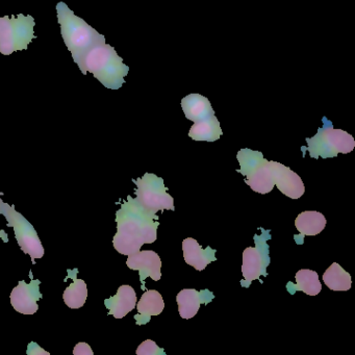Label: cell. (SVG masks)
I'll return each instance as SVG.
<instances>
[{
  "mask_svg": "<svg viewBox=\"0 0 355 355\" xmlns=\"http://www.w3.org/2000/svg\"><path fill=\"white\" fill-rule=\"evenodd\" d=\"M296 290L302 291L309 296H317L322 290V284L317 272L309 269H301L295 275Z\"/></svg>",
  "mask_w": 355,
  "mask_h": 355,
  "instance_id": "7402d4cb",
  "label": "cell"
},
{
  "mask_svg": "<svg viewBox=\"0 0 355 355\" xmlns=\"http://www.w3.org/2000/svg\"><path fill=\"white\" fill-rule=\"evenodd\" d=\"M155 214L145 211L136 199L128 198L117 211V234L113 245L123 255L134 254L144 244L157 241L159 222L153 221Z\"/></svg>",
  "mask_w": 355,
  "mask_h": 355,
  "instance_id": "6da1fadb",
  "label": "cell"
},
{
  "mask_svg": "<svg viewBox=\"0 0 355 355\" xmlns=\"http://www.w3.org/2000/svg\"><path fill=\"white\" fill-rule=\"evenodd\" d=\"M222 135H223V132L220 126L219 120L216 118L215 115L195 122L194 125L189 132V137L193 140L207 141V142L219 140Z\"/></svg>",
  "mask_w": 355,
  "mask_h": 355,
  "instance_id": "e0dca14e",
  "label": "cell"
},
{
  "mask_svg": "<svg viewBox=\"0 0 355 355\" xmlns=\"http://www.w3.org/2000/svg\"><path fill=\"white\" fill-rule=\"evenodd\" d=\"M325 125L319 128L313 138H307L311 157H334L338 153H350L354 149L355 140L350 134L342 130H334L332 124L324 118Z\"/></svg>",
  "mask_w": 355,
  "mask_h": 355,
  "instance_id": "8992f818",
  "label": "cell"
},
{
  "mask_svg": "<svg viewBox=\"0 0 355 355\" xmlns=\"http://www.w3.org/2000/svg\"><path fill=\"white\" fill-rule=\"evenodd\" d=\"M0 239L3 241V242L7 243L9 242V239H8V234H6L3 230H0Z\"/></svg>",
  "mask_w": 355,
  "mask_h": 355,
  "instance_id": "484cf974",
  "label": "cell"
},
{
  "mask_svg": "<svg viewBox=\"0 0 355 355\" xmlns=\"http://www.w3.org/2000/svg\"><path fill=\"white\" fill-rule=\"evenodd\" d=\"M182 107L187 119L193 122L215 115L209 99L200 94H190L182 98Z\"/></svg>",
  "mask_w": 355,
  "mask_h": 355,
  "instance_id": "5bb4252c",
  "label": "cell"
},
{
  "mask_svg": "<svg viewBox=\"0 0 355 355\" xmlns=\"http://www.w3.org/2000/svg\"><path fill=\"white\" fill-rule=\"evenodd\" d=\"M295 226L302 236H317L325 228L326 219L319 211H305L299 214Z\"/></svg>",
  "mask_w": 355,
  "mask_h": 355,
  "instance_id": "ac0fdd59",
  "label": "cell"
},
{
  "mask_svg": "<svg viewBox=\"0 0 355 355\" xmlns=\"http://www.w3.org/2000/svg\"><path fill=\"white\" fill-rule=\"evenodd\" d=\"M34 17L19 14L17 17H0V53L10 55L26 51L35 36Z\"/></svg>",
  "mask_w": 355,
  "mask_h": 355,
  "instance_id": "277c9868",
  "label": "cell"
},
{
  "mask_svg": "<svg viewBox=\"0 0 355 355\" xmlns=\"http://www.w3.org/2000/svg\"><path fill=\"white\" fill-rule=\"evenodd\" d=\"M263 255L259 249L254 247H247L243 252L242 274L247 282L259 279L263 274Z\"/></svg>",
  "mask_w": 355,
  "mask_h": 355,
  "instance_id": "d6986e66",
  "label": "cell"
},
{
  "mask_svg": "<svg viewBox=\"0 0 355 355\" xmlns=\"http://www.w3.org/2000/svg\"><path fill=\"white\" fill-rule=\"evenodd\" d=\"M85 69L93 74L105 88L118 90L125 84L130 67L123 63L111 45L103 44L93 49L85 60Z\"/></svg>",
  "mask_w": 355,
  "mask_h": 355,
  "instance_id": "3957f363",
  "label": "cell"
},
{
  "mask_svg": "<svg viewBox=\"0 0 355 355\" xmlns=\"http://www.w3.org/2000/svg\"><path fill=\"white\" fill-rule=\"evenodd\" d=\"M164 350H162L157 343L153 342L151 340H146L140 344V346L137 349V354L138 355H155L159 353H163Z\"/></svg>",
  "mask_w": 355,
  "mask_h": 355,
  "instance_id": "603a6c76",
  "label": "cell"
},
{
  "mask_svg": "<svg viewBox=\"0 0 355 355\" xmlns=\"http://www.w3.org/2000/svg\"><path fill=\"white\" fill-rule=\"evenodd\" d=\"M273 169L274 180L278 190L291 199H299L305 192L304 184L298 174L288 167L277 163L270 162Z\"/></svg>",
  "mask_w": 355,
  "mask_h": 355,
  "instance_id": "8fae6325",
  "label": "cell"
},
{
  "mask_svg": "<svg viewBox=\"0 0 355 355\" xmlns=\"http://www.w3.org/2000/svg\"><path fill=\"white\" fill-rule=\"evenodd\" d=\"M73 354L74 355H93L94 352H93L91 347L89 346V344L87 343H78V344L76 345L73 349Z\"/></svg>",
  "mask_w": 355,
  "mask_h": 355,
  "instance_id": "cb8c5ba5",
  "label": "cell"
},
{
  "mask_svg": "<svg viewBox=\"0 0 355 355\" xmlns=\"http://www.w3.org/2000/svg\"><path fill=\"white\" fill-rule=\"evenodd\" d=\"M0 214H3L7 218L9 222L8 225L14 228L18 245L24 253L31 255L33 263H35L36 259H42L45 253L44 247L34 226L21 214L16 211L14 205L10 207L7 203L3 202V205H0Z\"/></svg>",
  "mask_w": 355,
  "mask_h": 355,
  "instance_id": "52a82bcc",
  "label": "cell"
},
{
  "mask_svg": "<svg viewBox=\"0 0 355 355\" xmlns=\"http://www.w3.org/2000/svg\"><path fill=\"white\" fill-rule=\"evenodd\" d=\"M182 251H184V261L189 266L194 267L197 271L205 270L211 261H216V250L211 247H207V250H203L200 245L195 239H184L182 242Z\"/></svg>",
  "mask_w": 355,
  "mask_h": 355,
  "instance_id": "4fadbf2b",
  "label": "cell"
},
{
  "mask_svg": "<svg viewBox=\"0 0 355 355\" xmlns=\"http://www.w3.org/2000/svg\"><path fill=\"white\" fill-rule=\"evenodd\" d=\"M140 315H136L138 325L147 323L151 315H161L162 311L165 309L163 296L157 291H146L141 297L140 301L136 305Z\"/></svg>",
  "mask_w": 355,
  "mask_h": 355,
  "instance_id": "9a60e30c",
  "label": "cell"
},
{
  "mask_svg": "<svg viewBox=\"0 0 355 355\" xmlns=\"http://www.w3.org/2000/svg\"><path fill=\"white\" fill-rule=\"evenodd\" d=\"M126 265L130 269L140 272V280L144 288L145 278L151 277L155 282H159L162 277V261L159 255L153 250L138 251L128 255Z\"/></svg>",
  "mask_w": 355,
  "mask_h": 355,
  "instance_id": "30bf717a",
  "label": "cell"
},
{
  "mask_svg": "<svg viewBox=\"0 0 355 355\" xmlns=\"http://www.w3.org/2000/svg\"><path fill=\"white\" fill-rule=\"evenodd\" d=\"M105 304L109 309V315H114L116 319H122L136 307V292L132 286L124 284L118 288L115 296L105 299Z\"/></svg>",
  "mask_w": 355,
  "mask_h": 355,
  "instance_id": "7c38bea8",
  "label": "cell"
},
{
  "mask_svg": "<svg viewBox=\"0 0 355 355\" xmlns=\"http://www.w3.org/2000/svg\"><path fill=\"white\" fill-rule=\"evenodd\" d=\"M88 297V288L85 280L76 279L66 288L63 294L64 302L69 309H78L84 306Z\"/></svg>",
  "mask_w": 355,
  "mask_h": 355,
  "instance_id": "44dd1931",
  "label": "cell"
},
{
  "mask_svg": "<svg viewBox=\"0 0 355 355\" xmlns=\"http://www.w3.org/2000/svg\"><path fill=\"white\" fill-rule=\"evenodd\" d=\"M40 280L32 279L30 284L20 280L11 293V304L16 311L22 315H34L38 311V300L42 297Z\"/></svg>",
  "mask_w": 355,
  "mask_h": 355,
  "instance_id": "9c48e42d",
  "label": "cell"
},
{
  "mask_svg": "<svg viewBox=\"0 0 355 355\" xmlns=\"http://www.w3.org/2000/svg\"><path fill=\"white\" fill-rule=\"evenodd\" d=\"M240 172L246 176V182L254 192L268 194L275 186L271 163L263 159V153L250 149H242L238 153Z\"/></svg>",
  "mask_w": 355,
  "mask_h": 355,
  "instance_id": "5b68a950",
  "label": "cell"
},
{
  "mask_svg": "<svg viewBox=\"0 0 355 355\" xmlns=\"http://www.w3.org/2000/svg\"><path fill=\"white\" fill-rule=\"evenodd\" d=\"M137 187V202L150 214L164 209L174 211V199L166 191L164 180L155 174L147 173L135 180Z\"/></svg>",
  "mask_w": 355,
  "mask_h": 355,
  "instance_id": "ba28073f",
  "label": "cell"
},
{
  "mask_svg": "<svg viewBox=\"0 0 355 355\" xmlns=\"http://www.w3.org/2000/svg\"><path fill=\"white\" fill-rule=\"evenodd\" d=\"M0 195H1V194H0ZM3 201L1 200V198H0V205H3Z\"/></svg>",
  "mask_w": 355,
  "mask_h": 355,
  "instance_id": "4316f807",
  "label": "cell"
},
{
  "mask_svg": "<svg viewBox=\"0 0 355 355\" xmlns=\"http://www.w3.org/2000/svg\"><path fill=\"white\" fill-rule=\"evenodd\" d=\"M324 284L331 291L344 292L351 288V275L338 263H332L323 274Z\"/></svg>",
  "mask_w": 355,
  "mask_h": 355,
  "instance_id": "ffe728a7",
  "label": "cell"
},
{
  "mask_svg": "<svg viewBox=\"0 0 355 355\" xmlns=\"http://www.w3.org/2000/svg\"><path fill=\"white\" fill-rule=\"evenodd\" d=\"M57 13L64 43L71 53L74 63L78 64L82 73L86 76L87 55L95 47L105 44V36L76 16L65 3H58Z\"/></svg>",
  "mask_w": 355,
  "mask_h": 355,
  "instance_id": "7a4b0ae2",
  "label": "cell"
},
{
  "mask_svg": "<svg viewBox=\"0 0 355 355\" xmlns=\"http://www.w3.org/2000/svg\"><path fill=\"white\" fill-rule=\"evenodd\" d=\"M203 293L197 292L194 288H184L180 291L176 296L178 301V313L182 319H192L197 315L202 303H209L211 299L203 298Z\"/></svg>",
  "mask_w": 355,
  "mask_h": 355,
  "instance_id": "2e32d148",
  "label": "cell"
},
{
  "mask_svg": "<svg viewBox=\"0 0 355 355\" xmlns=\"http://www.w3.org/2000/svg\"><path fill=\"white\" fill-rule=\"evenodd\" d=\"M28 354L30 355H51L49 351H45L41 348L37 343L31 342L28 347Z\"/></svg>",
  "mask_w": 355,
  "mask_h": 355,
  "instance_id": "d4e9b609",
  "label": "cell"
}]
</instances>
